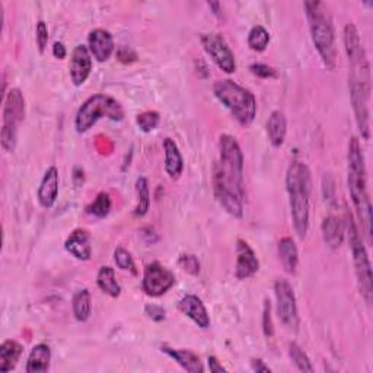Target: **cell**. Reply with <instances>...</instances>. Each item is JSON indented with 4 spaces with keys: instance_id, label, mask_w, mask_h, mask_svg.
<instances>
[{
    "instance_id": "cell-1",
    "label": "cell",
    "mask_w": 373,
    "mask_h": 373,
    "mask_svg": "<svg viewBox=\"0 0 373 373\" xmlns=\"http://www.w3.org/2000/svg\"><path fill=\"white\" fill-rule=\"evenodd\" d=\"M213 189L217 201L231 216H244V154L231 134L219 140V162L214 165Z\"/></svg>"
},
{
    "instance_id": "cell-2",
    "label": "cell",
    "mask_w": 373,
    "mask_h": 373,
    "mask_svg": "<svg viewBox=\"0 0 373 373\" xmlns=\"http://www.w3.org/2000/svg\"><path fill=\"white\" fill-rule=\"evenodd\" d=\"M286 189L289 193V205L293 220V228L299 238H305L309 229L311 209V171L307 163L293 161L286 174Z\"/></svg>"
},
{
    "instance_id": "cell-3",
    "label": "cell",
    "mask_w": 373,
    "mask_h": 373,
    "mask_svg": "<svg viewBox=\"0 0 373 373\" xmlns=\"http://www.w3.org/2000/svg\"><path fill=\"white\" fill-rule=\"evenodd\" d=\"M349 191L353 201V206L358 212L359 220L362 222L363 231L370 241V225H372V206L367 193V180H366V166L362 146L358 138H351L349 142Z\"/></svg>"
},
{
    "instance_id": "cell-4",
    "label": "cell",
    "mask_w": 373,
    "mask_h": 373,
    "mask_svg": "<svg viewBox=\"0 0 373 373\" xmlns=\"http://www.w3.org/2000/svg\"><path fill=\"white\" fill-rule=\"evenodd\" d=\"M307 18L309 24L311 38L316 48L322 63L327 69L332 71L335 67L337 48H335V31L330 10L322 2H307Z\"/></svg>"
},
{
    "instance_id": "cell-5",
    "label": "cell",
    "mask_w": 373,
    "mask_h": 373,
    "mask_svg": "<svg viewBox=\"0 0 373 373\" xmlns=\"http://www.w3.org/2000/svg\"><path fill=\"white\" fill-rule=\"evenodd\" d=\"M213 94L241 126H249L257 115V99L254 94L231 79L217 80Z\"/></svg>"
},
{
    "instance_id": "cell-6",
    "label": "cell",
    "mask_w": 373,
    "mask_h": 373,
    "mask_svg": "<svg viewBox=\"0 0 373 373\" xmlns=\"http://www.w3.org/2000/svg\"><path fill=\"white\" fill-rule=\"evenodd\" d=\"M349 88H350V98L351 105L356 115V123L360 130L362 138L369 140L370 138V111H369V101H370V66L369 61H363L359 64L350 66V78H349Z\"/></svg>"
},
{
    "instance_id": "cell-7",
    "label": "cell",
    "mask_w": 373,
    "mask_h": 373,
    "mask_svg": "<svg viewBox=\"0 0 373 373\" xmlns=\"http://www.w3.org/2000/svg\"><path fill=\"white\" fill-rule=\"evenodd\" d=\"M104 117L112 122H122L124 111L122 104L112 96L96 94L85 101L78 110L75 117V129L78 133H87Z\"/></svg>"
},
{
    "instance_id": "cell-8",
    "label": "cell",
    "mask_w": 373,
    "mask_h": 373,
    "mask_svg": "<svg viewBox=\"0 0 373 373\" xmlns=\"http://www.w3.org/2000/svg\"><path fill=\"white\" fill-rule=\"evenodd\" d=\"M346 232L349 236V245L351 249L354 270H356V276H358L360 293L365 298V300L367 303H370L372 295H373L372 267H370L367 251L363 245V240L359 233V229H358V226H356L351 214H349V213L346 214Z\"/></svg>"
},
{
    "instance_id": "cell-9",
    "label": "cell",
    "mask_w": 373,
    "mask_h": 373,
    "mask_svg": "<svg viewBox=\"0 0 373 373\" xmlns=\"http://www.w3.org/2000/svg\"><path fill=\"white\" fill-rule=\"evenodd\" d=\"M24 120H25V98L18 88H13L5 95L2 130H0L2 147L6 152L15 150L16 142H18V130Z\"/></svg>"
},
{
    "instance_id": "cell-10",
    "label": "cell",
    "mask_w": 373,
    "mask_h": 373,
    "mask_svg": "<svg viewBox=\"0 0 373 373\" xmlns=\"http://www.w3.org/2000/svg\"><path fill=\"white\" fill-rule=\"evenodd\" d=\"M275 293L277 300V315L283 326L289 330L298 331L300 319L298 312V302L292 284L286 279H279L275 283Z\"/></svg>"
},
{
    "instance_id": "cell-11",
    "label": "cell",
    "mask_w": 373,
    "mask_h": 373,
    "mask_svg": "<svg viewBox=\"0 0 373 373\" xmlns=\"http://www.w3.org/2000/svg\"><path fill=\"white\" fill-rule=\"evenodd\" d=\"M200 41L207 56L216 63L220 71H224L228 75L235 73L236 71L235 54L228 45L226 40L224 38V36H220L217 32L203 34L200 37Z\"/></svg>"
},
{
    "instance_id": "cell-12",
    "label": "cell",
    "mask_w": 373,
    "mask_h": 373,
    "mask_svg": "<svg viewBox=\"0 0 373 373\" xmlns=\"http://www.w3.org/2000/svg\"><path fill=\"white\" fill-rule=\"evenodd\" d=\"M175 284V276L171 270H168L159 263H150L146 265L142 287L147 296L159 298L165 295Z\"/></svg>"
},
{
    "instance_id": "cell-13",
    "label": "cell",
    "mask_w": 373,
    "mask_h": 373,
    "mask_svg": "<svg viewBox=\"0 0 373 373\" xmlns=\"http://www.w3.org/2000/svg\"><path fill=\"white\" fill-rule=\"evenodd\" d=\"M260 261L256 252L248 245L247 241L238 240L236 242V268L235 276L238 280H247L257 273Z\"/></svg>"
},
{
    "instance_id": "cell-14",
    "label": "cell",
    "mask_w": 373,
    "mask_h": 373,
    "mask_svg": "<svg viewBox=\"0 0 373 373\" xmlns=\"http://www.w3.org/2000/svg\"><path fill=\"white\" fill-rule=\"evenodd\" d=\"M92 72V54L88 47L76 45L71 59V78L75 87H82Z\"/></svg>"
},
{
    "instance_id": "cell-15",
    "label": "cell",
    "mask_w": 373,
    "mask_h": 373,
    "mask_svg": "<svg viewBox=\"0 0 373 373\" xmlns=\"http://www.w3.org/2000/svg\"><path fill=\"white\" fill-rule=\"evenodd\" d=\"M88 44L91 54L99 63L110 60V57L114 53V38L111 36V32L107 29L96 28L91 31L88 37Z\"/></svg>"
},
{
    "instance_id": "cell-16",
    "label": "cell",
    "mask_w": 373,
    "mask_h": 373,
    "mask_svg": "<svg viewBox=\"0 0 373 373\" xmlns=\"http://www.w3.org/2000/svg\"><path fill=\"white\" fill-rule=\"evenodd\" d=\"M178 309L189 316L197 327L207 330L210 327V316L205 307V303L196 295H186L178 302Z\"/></svg>"
},
{
    "instance_id": "cell-17",
    "label": "cell",
    "mask_w": 373,
    "mask_h": 373,
    "mask_svg": "<svg viewBox=\"0 0 373 373\" xmlns=\"http://www.w3.org/2000/svg\"><path fill=\"white\" fill-rule=\"evenodd\" d=\"M66 251L79 261H88L92 257V238L88 231L76 229L64 242Z\"/></svg>"
},
{
    "instance_id": "cell-18",
    "label": "cell",
    "mask_w": 373,
    "mask_h": 373,
    "mask_svg": "<svg viewBox=\"0 0 373 373\" xmlns=\"http://www.w3.org/2000/svg\"><path fill=\"white\" fill-rule=\"evenodd\" d=\"M59 196V171L56 166H50L40 184L38 201L44 209H52Z\"/></svg>"
},
{
    "instance_id": "cell-19",
    "label": "cell",
    "mask_w": 373,
    "mask_h": 373,
    "mask_svg": "<svg viewBox=\"0 0 373 373\" xmlns=\"http://www.w3.org/2000/svg\"><path fill=\"white\" fill-rule=\"evenodd\" d=\"M162 353L169 356L173 360H175L184 370L191 373H203L205 372V366H203L201 360L196 353L191 350H182V349H173L163 346Z\"/></svg>"
},
{
    "instance_id": "cell-20",
    "label": "cell",
    "mask_w": 373,
    "mask_h": 373,
    "mask_svg": "<svg viewBox=\"0 0 373 373\" xmlns=\"http://www.w3.org/2000/svg\"><path fill=\"white\" fill-rule=\"evenodd\" d=\"M162 146L165 152V171L173 180H178L184 171V159L180 147L169 138L163 140Z\"/></svg>"
},
{
    "instance_id": "cell-21",
    "label": "cell",
    "mask_w": 373,
    "mask_h": 373,
    "mask_svg": "<svg viewBox=\"0 0 373 373\" xmlns=\"http://www.w3.org/2000/svg\"><path fill=\"white\" fill-rule=\"evenodd\" d=\"M277 252H279V258L286 273L295 275L298 264H299V252H298V247L295 241L291 238V236H284V238L279 241Z\"/></svg>"
},
{
    "instance_id": "cell-22",
    "label": "cell",
    "mask_w": 373,
    "mask_h": 373,
    "mask_svg": "<svg viewBox=\"0 0 373 373\" xmlns=\"http://www.w3.org/2000/svg\"><path fill=\"white\" fill-rule=\"evenodd\" d=\"M321 231H322V238H324V242L331 249H337L342 247L344 241L346 231L340 222V219H337L335 216L326 217L324 222H322Z\"/></svg>"
},
{
    "instance_id": "cell-23",
    "label": "cell",
    "mask_w": 373,
    "mask_h": 373,
    "mask_svg": "<svg viewBox=\"0 0 373 373\" xmlns=\"http://www.w3.org/2000/svg\"><path fill=\"white\" fill-rule=\"evenodd\" d=\"M287 133V118L283 111L276 110L270 114L267 122V136L270 143L275 147H280L284 143Z\"/></svg>"
},
{
    "instance_id": "cell-24",
    "label": "cell",
    "mask_w": 373,
    "mask_h": 373,
    "mask_svg": "<svg viewBox=\"0 0 373 373\" xmlns=\"http://www.w3.org/2000/svg\"><path fill=\"white\" fill-rule=\"evenodd\" d=\"M50 362H52V350L44 343L37 344L29 351L25 372H47L50 369Z\"/></svg>"
},
{
    "instance_id": "cell-25",
    "label": "cell",
    "mask_w": 373,
    "mask_h": 373,
    "mask_svg": "<svg viewBox=\"0 0 373 373\" xmlns=\"http://www.w3.org/2000/svg\"><path fill=\"white\" fill-rule=\"evenodd\" d=\"M24 347L13 340H6L0 346V372L8 373L18 365Z\"/></svg>"
},
{
    "instance_id": "cell-26",
    "label": "cell",
    "mask_w": 373,
    "mask_h": 373,
    "mask_svg": "<svg viewBox=\"0 0 373 373\" xmlns=\"http://www.w3.org/2000/svg\"><path fill=\"white\" fill-rule=\"evenodd\" d=\"M96 283L99 289L111 298H118L122 295V286L117 281L114 268L110 265H104L99 268Z\"/></svg>"
},
{
    "instance_id": "cell-27",
    "label": "cell",
    "mask_w": 373,
    "mask_h": 373,
    "mask_svg": "<svg viewBox=\"0 0 373 373\" xmlns=\"http://www.w3.org/2000/svg\"><path fill=\"white\" fill-rule=\"evenodd\" d=\"M73 315L79 322L88 321L92 314V298L88 289H80L75 293L72 300Z\"/></svg>"
},
{
    "instance_id": "cell-28",
    "label": "cell",
    "mask_w": 373,
    "mask_h": 373,
    "mask_svg": "<svg viewBox=\"0 0 373 373\" xmlns=\"http://www.w3.org/2000/svg\"><path fill=\"white\" fill-rule=\"evenodd\" d=\"M136 194H138V206L134 209V216L143 217L150 207V190L145 177H140L136 181Z\"/></svg>"
},
{
    "instance_id": "cell-29",
    "label": "cell",
    "mask_w": 373,
    "mask_h": 373,
    "mask_svg": "<svg viewBox=\"0 0 373 373\" xmlns=\"http://www.w3.org/2000/svg\"><path fill=\"white\" fill-rule=\"evenodd\" d=\"M270 44V32L263 25L252 27L248 34V45L252 52L263 53Z\"/></svg>"
},
{
    "instance_id": "cell-30",
    "label": "cell",
    "mask_w": 373,
    "mask_h": 373,
    "mask_svg": "<svg viewBox=\"0 0 373 373\" xmlns=\"http://www.w3.org/2000/svg\"><path fill=\"white\" fill-rule=\"evenodd\" d=\"M111 197L108 193H99L95 200L91 203V206L88 207V213L95 216L96 219H104L110 214L111 212Z\"/></svg>"
},
{
    "instance_id": "cell-31",
    "label": "cell",
    "mask_w": 373,
    "mask_h": 373,
    "mask_svg": "<svg viewBox=\"0 0 373 373\" xmlns=\"http://www.w3.org/2000/svg\"><path fill=\"white\" fill-rule=\"evenodd\" d=\"M289 358L298 370L309 373L314 372V366L311 363V359L308 358V354L305 353L296 343L289 344Z\"/></svg>"
},
{
    "instance_id": "cell-32",
    "label": "cell",
    "mask_w": 373,
    "mask_h": 373,
    "mask_svg": "<svg viewBox=\"0 0 373 373\" xmlns=\"http://www.w3.org/2000/svg\"><path fill=\"white\" fill-rule=\"evenodd\" d=\"M136 123H138V127L143 133H150L158 129L161 123V115L156 111H145L138 115V118H136Z\"/></svg>"
},
{
    "instance_id": "cell-33",
    "label": "cell",
    "mask_w": 373,
    "mask_h": 373,
    "mask_svg": "<svg viewBox=\"0 0 373 373\" xmlns=\"http://www.w3.org/2000/svg\"><path fill=\"white\" fill-rule=\"evenodd\" d=\"M114 261L117 264L118 268H122L124 271H131L133 275H138V270H136V264H134V260L131 257V254L122 248L118 247L115 251H114Z\"/></svg>"
},
{
    "instance_id": "cell-34",
    "label": "cell",
    "mask_w": 373,
    "mask_h": 373,
    "mask_svg": "<svg viewBox=\"0 0 373 373\" xmlns=\"http://www.w3.org/2000/svg\"><path fill=\"white\" fill-rule=\"evenodd\" d=\"M180 267L191 276H197L200 273V261L193 254H184L178 260Z\"/></svg>"
},
{
    "instance_id": "cell-35",
    "label": "cell",
    "mask_w": 373,
    "mask_h": 373,
    "mask_svg": "<svg viewBox=\"0 0 373 373\" xmlns=\"http://www.w3.org/2000/svg\"><path fill=\"white\" fill-rule=\"evenodd\" d=\"M36 34H37L36 40H37L38 52L43 54L45 52V47H47V43H48V28H47V24L44 21H38Z\"/></svg>"
},
{
    "instance_id": "cell-36",
    "label": "cell",
    "mask_w": 373,
    "mask_h": 373,
    "mask_svg": "<svg viewBox=\"0 0 373 373\" xmlns=\"http://www.w3.org/2000/svg\"><path fill=\"white\" fill-rule=\"evenodd\" d=\"M249 71L261 78V79H270V78H276V71L273 69V67H270L267 64H263V63H256V64H252L249 67Z\"/></svg>"
},
{
    "instance_id": "cell-37",
    "label": "cell",
    "mask_w": 373,
    "mask_h": 373,
    "mask_svg": "<svg viewBox=\"0 0 373 373\" xmlns=\"http://www.w3.org/2000/svg\"><path fill=\"white\" fill-rule=\"evenodd\" d=\"M263 330L265 337L273 335V322H271V305L270 300H264V311H263Z\"/></svg>"
},
{
    "instance_id": "cell-38",
    "label": "cell",
    "mask_w": 373,
    "mask_h": 373,
    "mask_svg": "<svg viewBox=\"0 0 373 373\" xmlns=\"http://www.w3.org/2000/svg\"><path fill=\"white\" fill-rule=\"evenodd\" d=\"M145 312H146V315H147L150 319H154V321H156V322L163 321V319H165V315H166V312H165V309H163L162 307H159V305H154V303H152V305H146Z\"/></svg>"
},
{
    "instance_id": "cell-39",
    "label": "cell",
    "mask_w": 373,
    "mask_h": 373,
    "mask_svg": "<svg viewBox=\"0 0 373 373\" xmlns=\"http://www.w3.org/2000/svg\"><path fill=\"white\" fill-rule=\"evenodd\" d=\"M207 365H209V370L212 372V373H226L228 372V369L222 365V363H220L216 358H214V356H210V358L207 359Z\"/></svg>"
},
{
    "instance_id": "cell-40",
    "label": "cell",
    "mask_w": 373,
    "mask_h": 373,
    "mask_svg": "<svg viewBox=\"0 0 373 373\" xmlns=\"http://www.w3.org/2000/svg\"><path fill=\"white\" fill-rule=\"evenodd\" d=\"M251 369L257 373H270L271 372V369L261 359H252Z\"/></svg>"
},
{
    "instance_id": "cell-41",
    "label": "cell",
    "mask_w": 373,
    "mask_h": 373,
    "mask_svg": "<svg viewBox=\"0 0 373 373\" xmlns=\"http://www.w3.org/2000/svg\"><path fill=\"white\" fill-rule=\"evenodd\" d=\"M53 54H54V57L59 59V60L66 59V56H67V50H66V47H64L63 43H54V45H53Z\"/></svg>"
}]
</instances>
